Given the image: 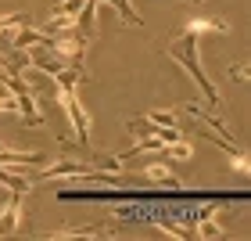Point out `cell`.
Listing matches in <instances>:
<instances>
[{
  "mask_svg": "<svg viewBox=\"0 0 251 241\" xmlns=\"http://www.w3.org/2000/svg\"><path fill=\"white\" fill-rule=\"evenodd\" d=\"M198 40H201V36H198L194 29H183V32H179V40L169 43V58H173L176 65H183V68H187L190 79L201 87V94L208 97V105L219 112V108H223V101H219V94H215V87H212L208 72L201 68V58H198Z\"/></svg>",
  "mask_w": 251,
  "mask_h": 241,
  "instance_id": "1",
  "label": "cell"
},
{
  "mask_svg": "<svg viewBox=\"0 0 251 241\" xmlns=\"http://www.w3.org/2000/svg\"><path fill=\"white\" fill-rule=\"evenodd\" d=\"M54 101H58V108L68 116V122H72L75 141L86 148V144H90V116H86V108H83L79 87H58V83H54Z\"/></svg>",
  "mask_w": 251,
  "mask_h": 241,
  "instance_id": "2",
  "label": "cell"
},
{
  "mask_svg": "<svg viewBox=\"0 0 251 241\" xmlns=\"http://www.w3.org/2000/svg\"><path fill=\"white\" fill-rule=\"evenodd\" d=\"M22 220H25V194L11 191L7 202L0 205V234H15L22 227Z\"/></svg>",
  "mask_w": 251,
  "mask_h": 241,
  "instance_id": "3",
  "label": "cell"
},
{
  "mask_svg": "<svg viewBox=\"0 0 251 241\" xmlns=\"http://www.w3.org/2000/svg\"><path fill=\"white\" fill-rule=\"evenodd\" d=\"M97 4L100 0H83V7L75 11V32L83 40H94V32H97Z\"/></svg>",
  "mask_w": 251,
  "mask_h": 241,
  "instance_id": "4",
  "label": "cell"
},
{
  "mask_svg": "<svg viewBox=\"0 0 251 241\" xmlns=\"http://www.w3.org/2000/svg\"><path fill=\"white\" fill-rule=\"evenodd\" d=\"M140 169H144V180H151V183H165V187H176V191L187 187V183L179 180L165 162H147V166H140Z\"/></svg>",
  "mask_w": 251,
  "mask_h": 241,
  "instance_id": "5",
  "label": "cell"
},
{
  "mask_svg": "<svg viewBox=\"0 0 251 241\" xmlns=\"http://www.w3.org/2000/svg\"><path fill=\"white\" fill-rule=\"evenodd\" d=\"M0 183H4L7 191H18V194L32 191V180L25 177V169H22V173H7V166H0Z\"/></svg>",
  "mask_w": 251,
  "mask_h": 241,
  "instance_id": "6",
  "label": "cell"
},
{
  "mask_svg": "<svg viewBox=\"0 0 251 241\" xmlns=\"http://www.w3.org/2000/svg\"><path fill=\"white\" fill-rule=\"evenodd\" d=\"M162 151H165L169 158H176V162H187V158H194V144L187 141V137H179V141H173V144H165Z\"/></svg>",
  "mask_w": 251,
  "mask_h": 241,
  "instance_id": "7",
  "label": "cell"
},
{
  "mask_svg": "<svg viewBox=\"0 0 251 241\" xmlns=\"http://www.w3.org/2000/svg\"><path fill=\"white\" fill-rule=\"evenodd\" d=\"M147 122L158 126V130H176V112H162V108H154V112H147Z\"/></svg>",
  "mask_w": 251,
  "mask_h": 241,
  "instance_id": "8",
  "label": "cell"
},
{
  "mask_svg": "<svg viewBox=\"0 0 251 241\" xmlns=\"http://www.w3.org/2000/svg\"><path fill=\"white\" fill-rule=\"evenodd\" d=\"M108 4H111V7H115V11H119V15H122L126 22H129V26H144V22H140V15H136V11L129 7V0H108Z\"/></svg>",
  "mask_w": 251,
  "mask_h": 241,
  "instance_id": "9",
  "label": "cell"
},
{
  "mask_svg": "<svg viewBox=\"0 0 251 241\" xmlns=\"http://www.w3.org/2000/svg\"><path fill=\"white\" fill-rule=\"evenodd\" d=\"M18 26H29V18L25 15H0V36L11 29H18Z\"/></svg>",
  "mask_w": 251,
  "mask_h": 241,
  "instance_id": "10",
  "label": "cell"
},
{
  "mask_svg": "<svg viewBox=\"0 0 251 241\" xmlns=\"http://www.w3.org/2000/svg\"><path fill=\"white\" fill-rule=\"evenodd\" d=\"M230 76L237 83H248V65H230Z\"/></svg>",
  "mask_w": 251,
  "mask_h": 241,
  "instance_id": "11",
  "label": "cell"
}]
</instances>
